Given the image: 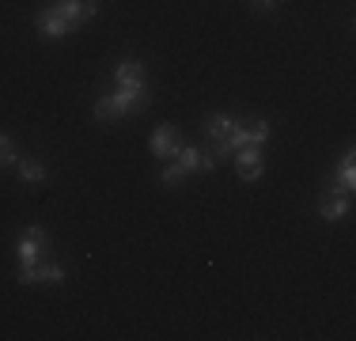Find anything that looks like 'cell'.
I'll use <instances>...</instances> for the list:
<instances>
[{
  "mask_svg": "<svg viewBox=\"0 0 356 341\" xmlns=\"http://www.w3.org/2000/svg\"><path fill=\"white\" fill-rule=\"evenodd\" d=\"M235 170H239L243 182H254V178H261V148H235Z\"/></svg>",
  "mask_w": 356,
  "mask_h": 341,
  "instance_id": "10",
  "label": "cell"
},
{
  "mask_svg": "<svg viewBox=\"0 0 356 341\" xmlns=\"http://www.w3.org/2000/svg\"><path fill=\"white\" fill-rule=\"evenodd\" d=\"M334 190H345V193H353V186H356V159H353V148H345V156H341V164H337L334 170Z\"/></svg>",
  "mask_w": 356,
  "mask_h": 341,
  "instance_id": "13",
  "label": "cell"
},
{
  "mask_svg": "<svg viewBox=\"0 0 356 341\" xmlns=\"http://www.w3.org/2000/svg\"><path fill=\"white\" fill-rule=\"evenodd\" d=\"M148 102V95H133V91H110V95H99L95 99V118L99 122H122V118H129V114H137V110Z\"/></svg>",
  "mask_w": 356,
  "mask_h": 341,
  "instance_id": "1",
  "label": "cell"
},
{
  "mask_svg": "<svg viewBox=\"0 0 356 341\" xmlns=\"http://www.w3.org/2000/svg\"><path fill=\"white\" fill-rule=\"evenodd\" d=\"M175 159L186 167V175H193V170H213L216 167V159H213V152H209V148H178Z\"/></svg>",
  "mask_w": 356,
  "mask_h": 341,
  "instance_id": "12",
  "label": "cell"
},
{
  "mask_svg": "<svg viewBox=\"0 0 356 341\" xmlns=\"http://www.w3.org/2000/svg\"><path fill=\"white\" fill-rule=\"evenodd\" d=\"M46 246H49V235H46V228H38V224L23 228V232H19V239H15V254H19V266H35V262H42V254H46Z\"/></svg>",
  "mask_w": 356,
  "mask_h": 341,
  "instance_id": "3",
  "label": "cell"
},
{
  "mask_svg": "<svg viewBox=\"0 0 356 341\" xmlns=\"http://www.w3.org/2000/svg\"><path fill=\"white\" fill-rule=\"evenodd\" d=\"M254 4H258V8H261V12H273V8H277V4H281V0H254Z\"/></svg>",
  "mask_w": 356,
  "mask_h": 341,
  "instance_id": "17",
  "label": "cell"
},
{
  "mask_svg": "<svg viewBox=\"0 0 356 341\" xmlns=\"http://www.w3.org/2000/svg\"><path fill=\"white\" fill-rule=\"evenodd\" d=\"M15 167H19V178H23L27 186H38V182H46V175H49V170H46V164H38V159H23V156H19V164H15Z\"/></svg>",
  "mask_w": 356,
  "mask_h": 341,
  "instance_id": "14",
  "label": "cell"
},
{
  "mask_svg": "<svg viewBox=\"0 0 356 341\" xmlns=\"http://www.w3.org/2000/svg\"><path fill=\"white\" fill-rule=\"evenodd\" d=\"M159 182L163 186H182L186 182V167L178 164V159H171V164L163 167V175H159Z\"/></svg>",
  "mask_w": 356,
  "mask_h": 341,
  "instance_id": "15",
  "label": "cell"
},
{
  "mask_svg": "<svg viewBox=\"0 0 356 341\" xmlns=\"http://www.w3.org/2000/svg\"><path fill=\"white\" fill-rule=\"evenodd\" d=\"M65 266L61 262H35V266H19L15 280L19 285H65Z\"/></svg>",
  "mask_w": 356,
  "mask_h": 341,
  "instance_id": "4",
  "label": "cell"
},
{
  "mask_svg": "<svg viewBox=\"0 0 356 341\" xmlns=\"http://www.w3.org/2000/svg\"><path fill=\"white\" fill-rule=\"evenodd\" d=\"M269 133H273V125L266 122V118H247V122H239L227 136V144H232V156L235 148H261V144L269 141Z\"/></svg>",
  "mask_w": 356,
  "mask_h": 341,
  "instance_id": "2",
  "label": "cell"
},
{
  "mask_svg": "<svg viewBox=\"0 0 356 341\" xmlns=\"http://www.w3.org/2000/svg\"><path fill=\"white\" fill-rule=\"evenodd\" d=\"M12 164H19V148H15L12 136L0 133V167H12Z\"/></svg>",
  "mask_w": 356,
  "mask_h": 341,
  "instance_id": "16",
  "label": "cell"
},
{
  "mask_svg": "<svg viewBox=\"0 0 356 341\" xmlns=\"http://www.w3.org/2000/svg\"><path fill=\"white\" fill-rule=\"evenodd\" d=\"M54 8L72 23V27H83L88 19H95L99 12V0H54Z\"/></svg>",
  "mask_w": 356,
  "mask_h": 341,
  "instance_id": "9",
  "label": "cell"
},
{
  "mask_svg": "<svg viewBox=\"0 0 356 341\" xmlns=\"http://www.w3.org/2000/svg\"><path fill=\"white\" fill-rule=\"evenodd\" d=\"M35 31H38L46 42H57V38H69V34H72L76 27H72L69 19H65L61 12H57L54 4H49V8H42V12L35 15Z\"/></svg>",
  "mask_w": 356,
  "mask_h": 341,
  "instance_id": "6",
  "label": "cell"
},
{
  "mask_svg": "<svg viewBox=\"0 0 356 341\" xmlns=\"http://www.w3.org/2000/svg\"><path fill=\"white\" fill-rule=\"evenodd\" d=\"M235 125H239V118H235V114H224V110H220V114H209L205 122H201V133H205L213 144H220V141H227V136H232Z\"/></svg>",
  "mask_w": 356,
  "mask_h": 341,
  "instance_id": "11",
  "label": "cell"
},
{
  "mask_svg": "<svg viewBox=\"0 0 356 341\" xmlns=\"http://www.w3.org/2000/svg\"><path fill=\"white\" fill-rule=\"evenodd\" d=\"M114 88L133 91V95H148V72H144V65L133 61V57H125V61L114 68Z\"/></svg>",
  "mask_w": 356,
  "mask_h": 341,
  "instance_id": "5",
  "label": "cell"
},
{
  "mask_svg": "<svg viewBox=\"0 0 356 341\" xmlns=\"http://www.w3.org/2000/svg\"><path fill=\"white\" fill-rule=\"evenodd\" d=\"M349 209H353V193L334 190V186H330V190L318 198V216L326 220V224H334V220H345V216H349Z\"/></svg>",
  "mask_w": 356,
  "mask_h": 341,
  "instance_id": "7",
  "label": "cell"
},
{
  "mask_svg": "<svg viewBox=\"0 0 356 341\" xmlns=\"http://www.w3.org/2000/svg\"><path fill=\"white\" fill-rule=\"evenodd\" d=\"M148 148L156 159H175L178 148H182V136H178L175 125H159V129L148 136Z\"/></svg>",
  "mask_w": 356,
  "mask_h": 341,
  "instance_id": "8",
  "label": "cell"
}]
</instances>
